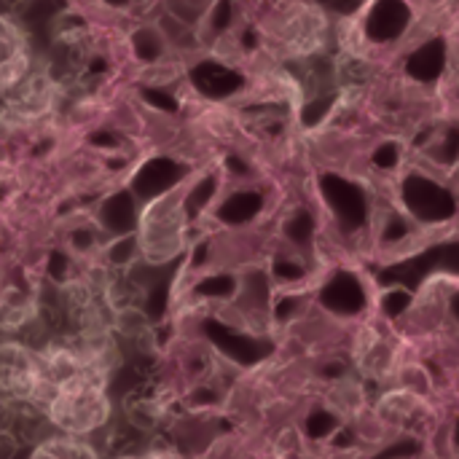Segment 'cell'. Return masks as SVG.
Here are the masks:
<instances>
[{"label":"cell","mask_w":459,"mask_h":459,"mask_svg":"<svg viewBox=\"0 0 459 459\" xmlns=\"http://www.w3.org/2000/svg\"><path fill=\"white\" fill-rule=\"evenodd\" d=\"M433 274H459V242H438L420 255H411L406 261H398L393 266H385L379 272L382 285H398L417 290L428 277Z\"/></svg>","instance_id":"1"},{"label":"cell","mask_w":459,"mask_h":459,"mask_svg":"<svg viewBox=\"0 0 459 459\" xmlns=\"http://www.w3.org/2000/svg\"><path fill=\"white\" fill-rule=\"evenodd\" d=\"M140 242H143L148 261L153 264L169 261L180 250V242H183V215L178 204H172L169 199H161L153 207H148L143 218V229H140Z\"/></svg>","instance_id":"2"},{"label":"cell","mask_w":459,"mask_h":459,"mask_svg":"<svg viewBox=\"0 0 459 459\" xmlns=\"http://www.w3.org/2000/svg\"><path fill=\"white\" fill-rule=\"evenodd\" d=\"M40 390V360L38 352L22 344L0 347V393L16 403L35 406Z\"/></svg>","instance_id":"3"},{"label":"cell","mask_w":459,"mask_h":459,"mask_svg":"<svg viewBox=\"0 0 459 459\" xmlns=\"http://www.w3.org/2000/svg\"><path fill=\"white\" fill-rule=\"evenodd\" d=\"M403 202L409 212L422 223H441L455 218L457 212L455 194L425 175H409L403 180Z\"/></svg>","instance_id":"4"},{"label":"cell","mask_w":459,"mask_h":459,"mask_svg":"<svg viewBox=\"0 0 459 459\" xmlns=\"http://www.w3.org/2000/svg\"><path fill=\"white\" fill-rule=\"evenodd\" d=\"M320 191L328 202V207L336 212L342 229L350 234V231H358L366 226L368 221V202H366V194L358 183L342 178V175H323L320 178Z\"/></svg>","instance_id":"5"},{"label":"cell","mask_w":459,"mask_h":459,"mask_svg":"<svg viewBox=\"0 0 459 459\" xmlns=\"http://www.w3.org/2000/svg\"><path fill=\"white\" fill-rule=\"evenodd\" d=\"M32 73V54L24 32L5 16H0V97L16 89Z\"/></svg>","instance_id":"6"},{"label":"cell","mask_w":459,"mask_h":459,"mask_svg":"<svg viewBox=\"0 0 459 459\" xmlns=\"http://www.w3.org/2000/svg\"><path fill=\"white\" fill-rule=\"evenodd\" d=\"M54 100H56L54 81L43 73H35V70L16 89H11L5 94L8 108L19 118H40L43 113H48L54 108Z\"/></svg>","instance_id":"7"},{"label":"cell","mask_w":459,"mask_h":459,"mask_svg":"<svg viewBox=\"0 0 459 459\" xmlns=\"http://www.w3.org/2000/svg\"><path fill=\"white\" fill-rule=\"evenodd\" d=\"M409 22H411V8L403 0H377L366 19V35L377 43H387L401 38Z\"/></svg>","instance_id":"8"},{"label":"cell","mask_w":459,"mask_h":459,"mask_svg":"<svg viewBox=\"0 0 459 459\" xmlns=\"http://www.w3.org/2000/svg\"><path fill=\"white\" fill-rule=\"evenodd\" d=\"M320 301L325 309H331L336 315H360L366 309V290L355 274L339 272L323 285Z\"/></svg>","instance_id":"9"},{"label":"cell","mask_w":459,"mask_h":459,"mask_svg":"<svg viewBox=\"0 0 459 459\" xmlns=\"http://www.w3.org/2000/svg\"><path fill=\"white\" fill-rule=\"evenodd\" d=\"M446 67V40L444 38H433L428 43H422L414 54H409L406 59V73L420 81V83H433L441 78Z\"/></svg>","instance_id":"10"},{"label":"cell","mask_w":459,"mask_h":459,"mask_svg":"<svg viewBox=\"0 0 459 459\" xmlns=\"http://www.w3.org/2000/svg\"><path fill=\"white\" fill-rule=\"evenodd\" d=\"M35 457H54V459H86L97 457V452L86 444L83 436H70V433H62V436H54V438H46L35 452Z\"/></svg>","instance_id":"11"},{"label":"cell","mask_w":459,"mask_h":459,"mask_svg":"<svg viewBox=\"0 0 459 459\" xmlns=\"http://www.w3.org/2000/svg\"><path fill=\"white\" fill-rule=\"evenodd\" d=\"M336 425H339V420H336L333 414H328V411H315V414H309V420H307V433H309V438H325L328 433L336 430Z\"/></svg>","instance_id":"12"},{"label":"cell","mask_w":459,"mask_h":459,"mask_svg":"<svg viewBox=\"0 0 459 459\" xmlns=\"http://www.w3.org/2000/svg\"><path fill=\"white\" fill-rule=\"evenodd\" d=\"M333 100H336V94L333 91H325L323 97H315L307 108H304V124L307 126H315V124H320L323 121V116L328 113V108L333 105Z\"/></svg>","instance_id":"13"},{"label":"cell","mask_w":459,"mask_h":459,"mask_svg":"<svg viewBox=\"0 0 459 459\" xmlns=\"http://www.w3.org/2000/svg\"><path fill=\"white\" fill-rule=\"evenodd\" d=\"M409 307H411V293H409V290H390V293L382 299V309H385L387 317H398V315H403Z\"/></svg>","instance_id":"14"},{"label":"cell","mask_w":459,"mask_h":459,"mask_svg":"<svg viewBox=\"0 0 459 459\" xmlns=\"http://www.w3.org/2000/svg\"><path fill=\"white\" fill-rule=\"evenodd\" d=\"M258 207H261V199L258 196H239V199H234V204L229 207V218L231 221H245V218H250V215H255L258 212Z\"/></svg>","instance_id":"15"},{"label":"cell","mask_w":459,"mask_h":459,"mask_svg":"<svg viewBox=\"0 0 459 459\" xmlns=\"http://www.w3.org/2000/svg\"><path fill=\"white\" fill-rule=\"evenodd\" d=\"M312 229H315V221L309 212H299L290 223H288V237L296 239V242H307L312 237Z\"/></svg>","instance_id":"16"},{"label":"cell","mask_w":459,"mask_h":459,"mask_svg":"<svg viewBox=\"0 0 459 459\" xmlns=\"http://www.w3.org/2000/svg\"><path fill=\"white\" fill-rule=\"evenodd\" d=\"M438 159H441L444 164H455L459 159V126H452V129L446 132V137H444V143H441V148H438Z\"/></svg>","instance_id":"17"},{"label":"cell","mask_w":459,"mask_h":459,"mask_svg":"<svg viewBox=\"0 0 459 459\" xmlns=\"http://www.w3.org/2000/svg\"><path fill=\"white\" fill-rule=\"evenodd\" d=\"M422 449H420V444L417 441H411V438H406V441H398V444H393V446H387L385 452H379V457L387 459V457H417Z\"/></svg>","instance_id":"18"},{"label":"cell","mask_w":459,"mask_h":459,"mask_svg":"<svg viewBox=\"0 0 459 459\" xmlns=\"http://www.w3.org/2000/svg\"><path fill=\"white\" fill-rule=\"evenodd\" d=\"M398 145L395 143H385V145H379L377 151H374V164L377 167H382V169H390V167H395L398 164Z\"/></svg>","instance_id":"19"},{"label":"cell","mask_w":459,"mask_h":459,"mask_svg":"<svg viewBox=\"0 0 459 459\" xmlns=\"http://www.w3.org/2000/svg\"><path fill=\"white\" fill-rule=\"evenodd\" d=\"M409 234V226L403 218H390L387 221V229H385V242H398Z\"/></svg>","instance_id":"20"},{"label":"cell","mask_w":459,"mask_h":459,"mask_svg":"<svg viewBox=\"0 0 459 459\" xmlns=\"http://www.w3.org/2000/svg\"><path fill=\"white\" fill-rule=\"evenodd\" d=\"M320 5H325L328 11H336V13H352L355 8H360L366 0H317Z\"/></svg>","instance_id":"21"},{"label":"cell","mask_w":459,"mask_h":459,"mask_svg":"<svg viewBox=\"0 0 459 459\" xmlns=\"http://www.w3.org/2000/svg\"><path fill=\"white\" fill-rule=\"evenodd\" d=\"M277 274H280V277H285V280H299L304 272H301V266H296V264H285V261H282V264H277Z\"/></svg>","instance_id":"22"},{"label":"cell","mask_w":459,"mask_h":459,"mask_svg":"<svg viewBox=\"0 0 459 459\" xmlns=\"http://www.w3.org/2000/svg\"><path fill=\"white\" fill-rule=\"evenodd\" d=\"M296 304H299L296 299H288V301H282V304H280V312H277V315H280V320H285V317H288V315L296 309Z\"/></svg>","instance_id":"23"},{"label":"cell","mask_w":459,"mask_h":459,"mask_svg":"<svg viewBox=\"0 0 459 459\" xmlns=\"http://www.w3.org/2000/svg\"><path fill=\"white\" fill-rule=\"evenodd\" d=\"M350 444H352V433H350V430H344V433L339 436L336 446H350Z\"/></svg>","instance_id":"24"},{"label":"cell","mask_w":459,"mask_h":459,"mask_svg":"<svg viewBox=\"0 0 459 459\" xmlns=\"http://www.w3.org/2000/svg\"><path fill=\"white\" fill-rule=\"evenodd\" d=\"M449 304H452V315L457 317V323H459V293L452 296V301H449Z\"/></svg>","instance_id":"25"},{"label":"cell","mask_w":459,"mask_h":459,"mask_svg":"<svg viewBox=\"0 0 459 459\" xmlns=\"http://www.w3.org/2000/svg\"><path fill=\"white\" fill-rule=\"evenodd\" d=\"M325 377H342V366H331V368H325Z\"/></svg>","instance_id":"26"},{"label":"cell","mask_w":459,"mask_h":459,"mask_svg":"<svg viewBox=\"0 0 459 459\" xmlns=\"http://www.w3.org/2000/svg\"><path fill=\"white\" fill-rule=\"evenodd\" d=\"M455 444L459 446V422H457V428H455Z\"/></svg>","instance_id":"27"}]
</instances>
